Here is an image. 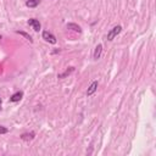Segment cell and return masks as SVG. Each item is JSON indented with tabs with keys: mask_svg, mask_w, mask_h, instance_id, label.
Segmentation results:
<instances>
[{
	"mask_svg": "<svg viewBox=\"0 0 156 156\" xmlns=\"http://www.w3.org/2000/svg\"><path fill=\"white\" fill-rule=\"evenodd\" d=\"M121 30H122V27L118 24V26H115L112 29H110V32L107 33V40L108 41H111V40H113V38L115 37H117L119 33H121Z\"/></svg>",
	"mask_w": 156,
	"mask_h": 156,
	"instance_id": "cell-1",
	"label": "cell"
},
{
	"mask_svg": "<svg viewBox=\"0 0 156 156\" xmlns=\"http://www.w3.org/2000/svg\"><path fill=\"white\" fill-rule=\"evenodd\" d=\"M34 133L33 132H30V133H23L22 135H21V139L22 140H24V141H27V140H32L33 138H34Z\"/></svg>",
	"mask_w": 156,
	"mask_h": 156,
	"instance_id": "cell-9",
	"label": "cell"
},
{
	"mask_svg": "<svg viewBox=\"0 0 156 156\" xmlns=\"http://www.w3.org/2000/svg\"><path fill=\"white\" fill-rule=\"evenodd\" d=\"M1 102H2V101H1V98H0V110H1Z\"/></svg>",
	"mask_w": 156,
	"mask_h": 156,
	"instance_id": "cell-13",
	"label": "cell"
},
{
	"mask_svg": "<svg viewBox=\"0 0 156 156\" xmlns=\"http://www.w3.org/2000/svg\"><path fill=\"white\" fill-rule=\"evenodd\" d=\"M74 72V67H68L63 73H60L58 76H57V78H60V79H62V78H66V77H68L69 74H72Z\"/></svg>",
	"mask_w": 156,
	"mask_h": 156,
	"instance_id": "cell-7",
	"label": "cell"
},
{
	"mask_svg": "<svg viewBox=\"0 0 156 156\" xmlns=\"http://www.w3.org/2000/svg\"><path fill=\"white\" fill-rule=\"evenodd\" d=\"M101 52H102V45L101 44H98L95 46V50H94V60H99L100 56H101Z\"/></svg>",
	"mask_w": 156,
	"mask_h": 156,
	"instance_id": "cell-6",
	"label": "cell"
},
{
	"mask_svg": "<svg viewBox=\"0 0 156 156\" xmlns=\"http://www.w3.org/2000/svg\"><path fill=\"white\" fill-rule=\"evenodd\" d=\"M9 132V129L6 128V127H4V126H0V134H6Z\"/></svg>",
	"mask_w": 156,
	"mask_h": 156,
	"instance_id": "cell-12",
	"label": "cell"
},
{
	"mask_svg": "<svg viewBox=\"0 0 156 156\" xmlns=\"http://www.w3.org/2000/svg\"><path fill=\"white\" fill-rule=\"evenodd\" d=\"M40 4V0H26V5L28 7H37Z\"/></svg>",
	"mask_w": 156,
	"mask_h": 156,
	"instance_id": "cell-10",
	"label": "cell"
},
{
	"mask_svg": "<svg viewBox=\"0 0 156 156\" xmlns=\"http://www.w3.org/2000/svg\"><path fill=\"white\" fill-rule=\"evenodd\" d=\"M0 40H1V35H0Z\"/></svg>",
	"mask_w": 156,
	"mask_h": 156,
	"instance_id": "cell-14",
	"label": "cell"
},
{
	"mask_svg": "<svg viewBox=\"0 0 156 156\" xmlns=\"http://www.w3.org/2000/svg\"><path fill=\"white\" fill-rule=\"evenodd\" d=\"M16 33H17V34H21V35H23V37H24L27 40H29L30 43H33V39H32V37H30L29 34H27V33H24V32H20V30H17Z\"/></svg>",
	"mask_w": 156,
	"mask_h": 156,
	"instance_id": "cell-11",
	"label": "cell"
},
{
	"mask_svg": "<svg viewBox=\"0 0 156 156\" xmlns=\"http://www.w3.org/2000/svg\"><path fill=\"white\" fill-rule=\"evenodd\" d=\"M98 85H99V83H98V80H94L90 85H89V88H88V90H87V96H90V95H93L95 91H96V89H98Z\"/></svg>",
	"mask_w": 156,
	"mask_h": 156,
	"instance_id": "cell-4",
	"label": "cell"
},
{
	"mask_svg": "<svg viewBox=\"0 0 156 156\" xmlns=\"http://www.w3.org/2000/svg\"><path fill=\"white\" fill-rule=\"evenodd\" d=\"M27 23H28L30 27H33V29H34L35 32H39V30H40V28H41L40 22H39L38 20H35V18H29Z\"/></svg>",
	"mask_w": 156,
	"mask_h": 156,
	"instance_id": "cell-3",
	"label": "cell"
},
{
	"mask_svg": "<svg viewBox=\"0 0 156 156\" xmlns=\"http://www.w3.org/2000/svg\"><path fill=\"white\" fill-rule=\"evenodd\" d=\"M67 28L68 29H72L73 32H77V33H82V28L76 24V23H67Z\"/></svg>",
	"mask_w": 156,
	"mask_h": 156,
	"instance_id": "cell-8",
	"label": "cell"
},
{
	"mask_svg": "<svg viewBox=\"0 0 156 156\" xmlns=\"http://www.w3.org/2000/svg\"><path fill=\"white\" fill-rule=\"evenodd\" d=\"M23 98V91H16L10 96V102H17Z\"/></svg>",
	"mask_w": 156,
	"mask_h": 156,
	"instance_id": "cell-5",
	"label": "cell"
},
{
	"mask_svg": "<svg viewBox=\"0 0 156 156\" xmlns=\"http://www.w3.org/2000/svg\"><path fill=\"white\" fill-rule=\"evenodd\" d=\"M41 37H43V39H44L45 41H48V43H50V44H56V38H55V35H54L52 33H50L49 30H44L43 34H41Z\"/></svg>",
	"mask_w": 156,
	"mask_h": 156,
	"instance_id": "cell-2",
	"label": "cell"
}]
</instances>
